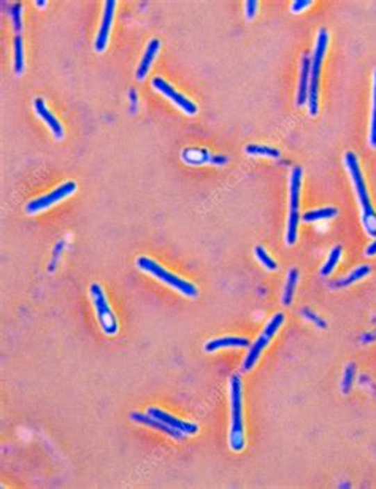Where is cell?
<instances>
[{
	"label": "cell",
	"instance_id": "1",
	"mask_svg": "<svg viewBox=\"0 0 376 489\" xmlns=\"http://www.w3.org/2000/svg\"><path fill=\"white\" fill-rule=\"evenodd\" d=\"M343 161H345L348 175H350V179H351L352 188H354L359 207H361L362 227L367 232L368 237L376 239V210L372 204V200H370L366 177H363V172L361 168V164H359L357 156L352 153V151H346Z\"/></svg>",
	"mask_w": 376,
	"mask_h": 489
},
{
	"label": "cell",
	"instance_id": "2",
	"mask_svg": "<svg viewBox=\"0 0 376 489\" xmlns=\"http://www.w3.org/2000/svg\"><path fill=\"white\" fill-rule=\"evenodd\" d=\"M230 396V429L229 447L234 453H241L246 445L245 419H243V387L238 374H234L229 381Z\"/></svg>",
	"mask_w": 376,
	"mask_h": 489
},
{
	"label": "cell",
	"instance_id": "3",
	"mask_svg": "<svg viewBox=\"0 0 376 489\" xmlns=\"http://www.w3.org/2000/svg\"><path fill=\"white\" fill-rule=\"evenodd\" d=\"M329 48V31L321 29L318 31L316 43L311 54V69H310V89H308V111L314 118L319 113V78H321L322 63Z\"/></svg>",
	"mask_w": 376,
	"mask_h": 489
},
{
	"label": "cell",
	"instance_id": "4",
	"mask_svg": "<svg viewBox=\"0 0 376 489\" xmlns=\"http://www.w3.org/2000/svg\"><path fill=\"white\" fill-rule=\"evenodd\" d=\"M137 267L140 271L151 275V277H154L161 281V283L167 284L168 288L178 291L181 296H186L189 299H195V297H199V288L194 283H190V281L184 280L181 277H178L170 271H167L165 267H162L159 262H156L154 259H151L148 256H140L137 257Z\"/></svg>",
	"mask_w": 376,
	"mask_h": 489
},
{
	"label": "cell",
	"instance_id": "5",
	"mask_svg": "<svg viewBox=\"0 0 376 489\" xmlns=\"http://www.w3.org/2000/svg\"><path fill=\"white\" fill-rule=\"evenodd\" d=\"M302 177L303 168L295 166L291 170L289 177V213L288 224H286V245H295L299 237V224H300V193H302Z\"/></svg>",
	"mask_w": 376,
	"mask_h": 489
},
{
	"label": "cell",
	"instance_id": "6",
	"mask_svg": "<svg viewBox=\"0 0 376 489\" xmlns=\"http://www.w3.org/2000/svg\"><path fill=\"white\" fill-rule=\"evenodd\" d=\"M284 319L286 318L283 313H275L273 316L268 319L265 328L262 329L259 337H257V339L252 342L251 346L248 348V353H246L243 362H241V372H251V370L256 367V364L259 362V359L262 356V353L265 351V348L273 340V337L278 334V330L283 328Z\"/></svg>",
	"mask_w": 376,
	"mask_h": 489
},
{
	"label": "cell",
	"instance_id": "7",
	"mask_svg": "<svg viewBox=\"0 0 376 489\" xmlns=\"http://www.w3.org/2000/svg\"><path fill=\"white\" fill-rule=\"evenodd\" d=\"M89 296H91L95 316L99 319V324L100 328H102L104 334L116 335L117 330H120V324H117L115 312L111 310L110 302L106 299L102 284L91 283V286H89Z\"/></svg>",
	"mask_w": 376,
	"mask_h": 489
},
{
	"label": "cell",
	"instance_id": "8",
	"mask_svg": "<svg viewBox=\"0 0 376 489\" xmlns=\"http://www.w3.org/2000/svg\"><path fill=\"white\" fill-rule=\"evenodd\" d=\"M75 191H76L75 182H64L63 184H59L58 188H54L51 193L43 194L40 198H35L31 202H27L24 210L27 215H37V213H42L47 209H51V207L59 204V202L69 199L72 194H75Z\"/></svg>",
	"mask_w": 376,
	"mask_h": 489
},
{
	"label": "cell",
	"instance_id": "9",
	"mask_svg": "<svg viewBox=\"0 0 376 489\" xmlns=\"http://www.w3.org/2000/svg\"><path fill=\"white\" fill-rule=\"evenodd\" d=\"M151 84H153V88L156 89L157 93H161L164 97H167L170 102H173V105H177L179 110L184 111L186 115H195L199 111L197 109V105H195L193 100L188 99L186 95L181 94V93H178L175 88L172 86L170 83H167L164 78H161V77H154L153 80H151Z\"/></svg>",
	"mask_w": 376,
	"mask_h": 489
},
{
	"label": "cell",
	"instance_id": "10",
	"mask_svg": "<svg viewBox=\"0 0 376 489\" xmlns=\"http://www.w3.org/2000/svg\"><path fill=\"white\" fill-rule=\"evenodd\" d=\"M116 3H117L116 0H106V2H105L104 13H102V21H100L97 37H95V42H94V49L97 53H104L105 49H106V47H108L111 26H113V19H115Z\"/></svg>",
	"mask_w": 376,
	"mask_h": 489
},
{
	"label": "cell",
	"instance_id": "11",
	"mask_svg": "<svg viewBox=\"0 0 376 489\" xmlns=\"http://www.w3.org/2000/svg\"><path fill=\"white\" fill-rule=\"evenodd\" d=\"M147 413L151 415V417L162 421V423H165L167 426L173 427V429L181 432L184 435H195L199 432V424L193 423V421H184L179 419L177 417H173V415L164 412V410L157 408V407H149L147 410Z\"/></svg>",
	"mask_w": 376,
	"mask_h": 489
},
{
	"label": "cell",
	"instance_id": "12",
	"mask_svg": "<svg viewBox=\"0 0 376 489\" xmlns=\"http://www.w3.org/2000/svg\"><path fill=\"white\" fill-rule=\"evenodd\" d=\"M33 110H35V113L37 116L40 118V120L44 122V125L48 126L49 131H51L53 134V137L56 140H63L64 136H65V132H64V126H63V122L59 121V118H56L53 115V111L48 109V105L47 102L42 97H37V99H33Z\"/></svg>",
	"mask_w": 376,
	"mask_h": 489
},
{
	"label": "cell",
	"instance_id": "13",
	"mask_svg": "<svg viewBox=\"0 0 376 489\" xmlns=\"http://www.w3.org/2000/svg\"><path fill=\"white\" fill-rule=\"evenodd\" d=\"M310 69H311V54H303L300 61V75L299 86H297L295 105L303 106L308 102V89H310Z\"/></svg>",
	"mask_w": 376,
	"mask_h": 489
},
{
	"label": "cell",
	"instance_id": "14",
	"mask_svg": "<svg viewBox=\"0 0 376 489\" xmlns=\"http://www.w3.org/2000/svg\"><path fill=\"white\" fill-rule=\"evenodd\" d=\"M161 40L159 38H151L147 45V49H145V54L142 61H140V64L136 70V78L138 81H143L145 78L148 77V73L151 70V65H153L154 59L157 58V53L161 51Z\"/></svg>",
	"mask_w": 376,
	"mask_h": 489
},
{
	"label": "cell",
	"instance_id": "15",
	"mask_svg": "<svg viewBox=\"0 0 376 489\" xmlns=\"http://www.w3.org/2000/svg\"><path fill=\"white\" fill-rule=\"evenodd\" d=\"M251 342L246 337H235V335H226L218 337V339L209 340L204 346L205 353H215L224 350V348H250Z\"/></svg>",
	"mask_w": 376,
	"mask_h": 489
},
{
	"label": "cell",
	"instance_id": "16",
	"mask_svg": "<svg viewBox=\"0 0 376 489\" xmlns=\"http://www.w3.org/2000/svg\"><path fill=\"white\" fill-rule=\"evenodd\" d=\"M131 418H132L133 421H136V423H138V424L149 426V427H153V429H156V431L164 432L165 435H168L170 438H175V440H183V438L186 437L184 434H181V432L175 431V429H173V427L167 426L165 423H162V421L153 418V417H151V415H148V413H132V415H131Z\"/></svg>",
	"mask_w": 376,
	"mask_h": 489
},
{
	"label": "cell",
	"instance_id": "17",
	"mask_svg": "<svg viewBox=\"0 0 376 489\" xmlns=\"http://www.w3.org/2000/svg\"><path fill=\"white\" fill-rule=\"evenodd\" d=\"M370 273H372V267H370L368 264H362V266L352 268V271L348 275H345L343 278L332 281V283H330V288H332V289L348 288V286L354 284V283H357V281H361L366 277H368Z\"/></svg>",
	"mask_w": 376,
	"mask_h": 489
},
{
	"label": "cell",
	"instance_id": "18",
	"mask_svg": "<svg viewBox=\"0 0 376 489\" xmlns=\"http://www.w3.org/2000/svg\"><path fill=\"white\" fill-rule=\"evenodd\" d=\"M338 216V210L335 207H321V209L308 210L302 215L303 223H318V221H327V219H334Z\"/></svg>",
	"mask_w": 376,
	"mask_h": 489
},
{
	"label": "cell",
	"instance_id": "19",
	"mask_svg": "<svg viewBox=\"0 0 376 489\" xmlns=\"http://www.w3.org/2000/svg\"><path fill=\"white\" fill-rule=\"evenodd\" d=\"M300 280V272L297 267H293L288 272V278H286V284H284V291H283V305L289 307L291 303L294 300V294L297 289V283H299Z\"/></svg>",
	"mask_w": 376,
	"mask_h": 489
},
{
	"label": "cell",
	"instance_id": "20",
	"mask_svg": "<svg viewBox=\"0 0 376 489\" xmlns=\"http://www.w3.org/2000/svg\"><path fill=\"white\" fill-rule=\"evenodd\" d=\"M341 252H343V248H341L340 245H336V246H334L332 250H330L327 259H325L324 266L321 267V271H319L321 277H329V275L334 273L335 267L338 266V262L341 259Z\"/></svg>",
	"mask_w": 376,
	"mask_h": 489
},
{
	"label": "cell",
	"instance_id": "21",
	"mask_svg": "<svg viewBox=\"0 0 376 489\" xmlns=\"http://www.w3.org/2000/svg\"><path fill=\"white\" fill-rule=\"evenodd\" d=\"M368 145H370V148L376 150V69L373 70V86H372V118H370Z\"/></svg>",
	"mask_w": 376,
	"mask_h": 489
},
{
	"label": "cell",
	"instance_id": "22",
	"mask_svg": "<svg viewBox=\"0 0 376 489\" xmlns=\"http://www.w3.org/2000/svg\"><path fill=\"white\" fill-rule=\"evenodd\" d=\"M13 53H15V73L16 75H21L24 72V45H22L21 35L15 37L13 42Z\"/></svg>",
	"mask_w": 376,
	"mask_h": 489
},
{
	"label": "cell",
	"instance_id": "23",
	"mask_svg": "<svg viewBox=\"0 0 376 489\" xmlns=\"http://www.w3.org/2000/svg\"><path fill=\"white\" fill-rule=\"evenodd\" d=\"M254 256H256L257 262H259L262 267H265L268 272H273V271H277V268H278L277 261H275L273 257H272L270 255H268L267 250L263 248L262 245H257V246H256V248H254Z\"/></svg>",
	"mask_w": 376,
	"mask_h": 489
},
{
	"label": "cell",
	"instance_id": "24",
	"mask_svg": "<svg viewBox=\"0 0 376 489\" xmlns=\"http://www.w3.org/2000/svg\"><path fill=\"white\" fill-rule=\"evenodd\" d=\"M245 153L250 154V156H254V157L265 156V157H275V159H278L279 157L278 150L270 148V146H265V145H256V143L246 146Z\"/></svg>",
	"mask_w": 376,
	"mask_h": 489
},
{
	"label": "cell",
	"instance_id": "25",
	"mask_svg": "<svg viewBox=\"0 0 376 489\" xmlns=\"http://www.w3.org/2000/svg\"><path fill=\"white\" fill-rule=\"evenodd\" d=\"M22 7L19 3H15L13 7L10 8V16H11V24H13V29L16 32V35H19L22 31Z\"/></svg>",
	"mask_w": 376,
	"mask_h": 489
},
{
	"label": "cell",
	"instance_id": "26",
	"mask_svg": "<svg viewBox=\"0 0 376 489\" xmlns=\"http://www.w3.org/2000/svg\"><path fill=\"white\" fill-rule=\"evenodd\" d=\"M257 10H259V2L257 0H246L245 2V16L248 21H252L256 18Z\"/></svg>",
	"mask_w": 376,
	"mask_h": 489
},
{
	"label": "cell",
	"instance_id": "27",
	"mask_svg": "<svg viewBox=\"0 0 376 489\" xmlns=\"http://www.w3.org/2000/svg\"><path fill=\"white\" fill-rule=\"evenodd\" d=\"M311 3V0H294V2L291 3V11H293V13H302L303 10L310 8Z\"/></svg>",
	"mask_w": 376,
	"mask_h": 489
},
{
	"label": "cell",
	"instance_id": "28",
	"mask_svg": "<svg viewBox=\"0 0 376 489\" xmlns=\"http://www.w3.org/2000/svg\"><path fill=\"white\" fill-rule=\"evenodd\" d=\"M302 314H303V316H305L306 319H310V321L311 323H314V324H318L319 326V328H325V323L322 321V319L321 318H318L316 316V314H314V313H311L310 310H308V308H303V310H302Z\"/></svg>",
	"mask_w": 376,
	"mask_h": 489
},
{
	"label": "cell",
	"instance_id": "29",
	"mask_svg": "<svg viewBox=\"0 0 376 489\" xmlns=\"http://www.w3.org/2000/svg\"><path fill=\"white\" fill-rule=\"evenodd\" d=\"M363 255H366V257H375L376 256V239L367 246L366 251H363Z\"/></svg>",
	"mask_w": 376,
	"mask_h": 489
},
{
	"label": "cell",
	"instance_id": "30",
	"mask_svg": "<svg viewBox=\"0 0 376 489\" xmlns=\"http://www.w3.org/2000/svg\"><path fill=\"white\" fill-rule=\"evenodd\" d=\"M35 5H37V7H38V8H43V7H44V5H47V2H44V0H37V2H35Z\"/></svg>",
	"mask_w": 376,
	"mask_h": 489
}]
</instances>
